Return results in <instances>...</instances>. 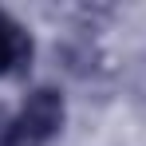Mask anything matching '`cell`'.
<instances>
[{
	"instance_id": "obj_1",
	"label": "cell",
	"mask_w": 146,
	"mask_h": 146,
	"mask_svg": "<svg viewBox=\"0 0 146 146\" xmlns=\"http://www.w3.org/2000/svg\"><path fill=\"white\" fill-rule=\"evenodd\" d=\"M59 115H63L59 99L51 95V91H36V95L24 103V119H20V126L28 130L32 142H40V138H48L51 130L59 126Z\"/></svg>"
}]
</instances>
